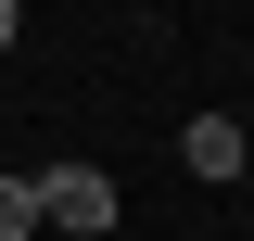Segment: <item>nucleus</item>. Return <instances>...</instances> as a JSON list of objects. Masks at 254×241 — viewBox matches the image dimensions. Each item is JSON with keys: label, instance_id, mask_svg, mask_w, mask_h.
<instances>
[{"label": "nucleus", "instance_id": "nucleus-1", "mask_svg": "<svg viewBox=\"0 0 254 241\" xmlns=\"http://www.w3.org/2000/svg\"><path fill=\"white\" fill-rule=\"evenodd\" d=\"M115 178H102V165H51V178H38V241H102L115 229Z\"/></svg>", "mask_w": 254, "mask_h": 241}, {"label": "nucleus", "instance_id": "nucleus-2", "mask_svg": "<svg viewBox=\"0 0 254 241\" xmlns=\"http://www.w3.org/2000/svg\"><path fill=\"white\" fill-rule=\"evenodd\" d=\"M178 165H190V178H216V190H229V178L254 165V140H242L229 115H190V127H178Z\"/></svg>", "mask_w": 254, "mask_h": 241}, {"label": "nucleus", "instance_id": "nucleus-3", "mask_svg": "<svg viewBox=\"0 0 254 241\" xmlns=\"http://www.w3.org/2000/svg\"><path fill=\"white\" fill-rule=\"evenodd\" d=\"M0 241H38V178H0Z\"/></svg>", "mask_w": 254, "mask_h": 241}, {"label": "nucleus", "instance_id": "nucleus-4", "mask_svg": "<svg viewBox=\"0 0 254 241\" xmlns=\"http://www.w3.org/2000/svg\"><path fill=\"white\" fill-rule=\"evenodd\" d=\"M13 38H26V13H13V0H0V51H13Z\"/></svg>", "mask_w": 254, "mask_h": 241}]
</instances>
